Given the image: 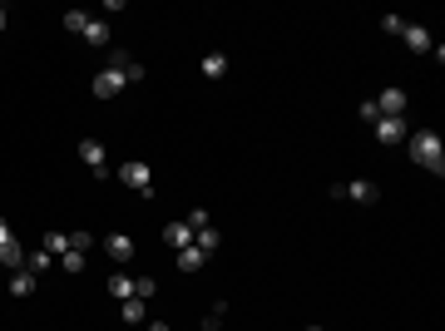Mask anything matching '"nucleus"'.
Instances as JSON below:
<instances>
[{"label": "nucleus", "instance_id": "obj_2", "mask_svg": "<svg viewBox=\"0 0 445 331\" xmlns=\"http://www.w3.org/2000/svg\"><path fill=\"white\" fill-rule=\"evenodd\" d=\"M119 183L134 188V193H149V188H154V168L139 163V158H129V163H119Z\"/></svg>", "mask_w": 445, "mask_h": 331}, {"label": "nucleus", "instance_id": "obj_11", "mask_svg": "<svg viewBox=\"0 0 445 331\" xmlns=\"http://www.w3.org/2000/svg\"><path fill=\"white\" fill-rule=\"evenodd\" d=\"M80 40H85V45H95V50H104V45H109V25L90 15V25H85V35H80Z\"/></svg>", "mask_w": 445, "mask_h": 331}, {"label": "nucleus", "instance_id": "obj_17", "mask_svg": "<svg viewBox=\"0 0 445 331\" xmlns=\"http://www.w3.org/2000/svg\"><path fill=\"white\" fill-rule=\"evenodd\" d=\"M109 292H114V302H129V297H134V277H129V272H114Z\"/></svg>", "mask_w": 445, "mask_h": 331}, {"label": "nucleus", "instance_id": "obj_24", "mask_svg": "<svg viewBox=\"0 0 445 331\" xmlns=\"http://www.w3.org/2000/svg\"><path fill=\"white\" fill-rule=\"evenodd\" d=\"M134 297H144V302L159 297V282H154V277H134Z\"/></svg>", "mask_w": 445, "mask_h": 331}, {"label": "nucleus", "instance_id": "obj_6", "mask_svg": "<svg viewBox=\"0 0 445 331\" xmlns=\"http://www.w3.org/2000/svg\"><path fill=\"white\" fill-rule=\"evenodd\" d=\"M109 70H119V75H124V85H139V80H144V65H139L129 50H114V55H109Z\"/></svg>", "mask_w": 445, "mask_h": 331}, {"label": "nucleus", "instance_id": "obj_22", "mask_svg": "<svg viewBox=\"0 0 445 331\" xmlns=\"http://www.w3.org/2000/svg\"><path fill=\"white\" fill-rule=\"evenodd\" d=\"M60 267H65L70 277H80V272H85V252H60Z\"/></svg>", "mask_w": 445, "mask_h": 331}, {"label": "nucleus", "instance_id": "obj_18", "mask_svg": "<svg viewBox=\"0 0 445 331\" xmlns=\"http://www.w3.org/2000/svg\"><path fill=\"white\" fill-rule=\"evenodd\" d=\"M218 232H213V222H208V227H198V232H193V247H198V252H218Z\"/></svg>", "mask_w": 445, "mask_h": 331}, {"label": "nucleus", "instance_id": "obj_1", "mask_svg": "<svg viewBox=\"0 0 445 331\" xmlns=\"http://www.w3.org/2000/svg\"><path fill=\"white\" fill-rule=\"evenodd\" d=\"M411 158H416L426 173H436V178H441V173H445V143H441V134H436V129L411 134Z\"/></svg>", "mask_w": 445, "mask_h": 331}, {"label": "nucleus", "instance_id": "obj_13", "mask_svg": "<svg viewBox=\"0 0 445 331\" xmlns=\"http://www.w3.org/2000/svg\"><path fill=\"white\" fill-rule=\"evenodd\" d=\"M35 282H40V277L20 267V272H10V287H5V292H10V297H30V292H35Z\"/></svg>", "mask_w": 445, "mask_h": 331}, {"label": "nucleus", "instance_id": "obj_30", "mask_svg": "<svg viewBox=\"0 0 445 331\" xmlns=\"http://www.w3.org/2000/svg\"><path fill=\"white\" fill-rule=\"evenodd\" d=\"M0 30H5V5H0Z\"/></svg>", "mask_w": 445, "mask_h": 331}, {"label": "nucleus", "instance_id": "obj_31", "mask_svg": "<svg viewBox=\"0 0 445 331\" xmlns=\"http://www.w3.org/2000/svg\"><path fill=\"white\" fill-rule=\"evenodd\" d=\"M302 331H322V327H302Z\"/></svg>", "mask_w": 445, "mask_h": 331}, {"label": "nucleus", "instance_id": "obj_3", "mask_svg": "<svg viewBox=\"0 0 445 331\" xmlns=\"http://www.w3.org/2000/svg\"><path fill=\"white\" fill-rule=\"evenodd\" d=\"M371 104H376V114H381V119H406V89H396V85H391V89H381Z\"/></svg>", "mask_w": 445, "mask_h": 331}, {"label": "nucleus", "instance_id": "obj_4", "mask_svg": "<svg viewBox=\"0 0 445 331\" xmlns=\"http://www.w3.org/2000/svg\"><path fill=\"white\" fill-rule=\"evenodd\" d=\"M80 158H85V168H90V173H100V178L109 173V153H104V143H100V139H80Z\"/></svg>", "mask_w": 445, "mask_h": 331}, {"label": "nucleus", "instance_id": "obj_25", "mask_svg": "<svg viewBox=\"0 0 445 331\" xmlns=\"http://www.w3.org/2000/svg\"><path fill=\"white\" fill-rule=\"evenodd\" d=\"M208 218H213V213H208V208H193V213H188V227H193V232H198V227H208Z\"/></svg>", "mask_w": 445, "mask_h": 331}, {"label": "nucleus", "instance_id": "obj_19", "mask_svg": "<svg viewBox=\"0 0 445 331\" xmlns=\"http://www.w3.org/2000/svg\"><path fill=\"white\" fill-rule=\"evenodd\" d=\"M203 75H208V80H222V75H227V55H218V50L203 55Z\"/></svg>", "mask_w": 445, "mask_h": 331}, {"label": "nucleus", "instance_id": "obj_23", "mask_svg": "<svg viewBox=\"0 0 445 331\" xmlns=\"http://www.w3.org/2000/svg\"><path fill=\"white\" fill-rule=\"evenodd\" d=\"M85 25H90L85 10H70V15H65V30H70V35H85Z\"/></svg>", "mask_w": 445, "mask_h": 331}, {"label": "nucleus", "instance_id": "obj_10", "mask_svg": "<svg viewBox=\"0 0 445 331\" xmlns=\"http://www.w3.org/2000/svg\"><path fill=\"white\" fill-rule=\"evenodd\" d=\"M401 40H406V45L416 50V55H431V45H436L426 25H406V30H401Z\"/></svg>", "mask_w": 445, "mask_h": 331}, {"label": "nucleus", "instance_id": "obj_20", "mask_svg": "<svg viewBox=\"0 0 445 331\" xmlns=\"http://www.w3.org/2000/svg\"><path fill=\"white\" fill-rule=\"evenodd\" d=\"M50 267H55V257H50V252H30V257H25V272H35V277H45Z\"/></svg>", "mask_w": 445, "mask_h": 331}, {"label": "nucleus", "instance_id": "obj_9", "mask_svg": "<svg viewBox=\"0 0 445 331\" xmlns=\"http://www.w3.org/2000/svg\"><path fill=\"white\" fill-rule=\"evenodd\" d=\"M95 94H100V99L124 94V75H119V70H100V75H95Z\"/></svg>", "mask_w": 445, "mask_h": 331}, {"label": "nucleus", "instance_id": "obj_15", "mask_svg": "<svg viewBox=\"0 0 445 331\" xmlns=\"http://www.w3.org/2000/svg\"><path fill=\"white\" fill-rule=\"evenodd\" d=\"M119 317H124V322H134V327H139V322H149V307H144V297H129V302H119Z\"/></svg>", "mask_w": 445, "mask_h": 331}, {"label": "nucleus", "instance_id": "obj_12", "mask_svg": "<svg viewBox=\"0 0 445 331\" xmlns=\"http://www.w3.org/2000/svg\"><path fill=\"white\" fill-rule=\"evenodd\" d=\"M163 242L178 252V247H188V242H193V227H188V222H168V227H163Z\"/></svg>", "mask_w": 445, "mask_h": 331}, {"label": "nucleus", "instance_id": "obj_16", "mask_svg": "<svg viewBox=\"0 0 445 331\" xmlns=\"http://www.w3.org/2000/svg\"><path fill=\"white\" fill-rule=\"evenodd\" d=\"M0 267L20 272V267H25V247H20V242H5V247H0Z\"/></svg>", "mask_w": 445, "mask_h": 331}, {"label": "nucleus", "instance_id": "obj_5", "mask_svg": "<svg viewBox=\"0 0 445 331\" xmlns=\"http://www.w3.org/2000/svg\"><path fill=\"white\" fill-rule=\"evenodd\" d=\"M336 198H351V203H361V208H371V203L381 198V188H376L371 178H356V183H346V188H336Z\"/></svg>", "mask_w": 445, "mask_h": 331}, {"label": "nucleus", "instance_id": "obj_21", "mask_svg": "<svg viewBox=\"0 0 445 331\" xmlns=\"http://www.w3.org/2000/svg\"><path fill=\"white\" fill-rule=\"evenodd\" d=\"M45 252H70V232H45Z\"/></svg>", "mask_w": 445, "mask_h": 331}, {"label": "nucleus", "instance_id": "obj_28", "mask_svg": "<svg viewBox=\"0 0 445 331\" xmlns=\"http://www.w3.org/2000/svg\"><path fill=\"white\" fill-rule=\"evenodd\" d=\"M5 242H15V232H10V222L0 218V247H5Z\"/></svg>", "mask_w": 445, "mask_h": 331}, {"label": "nucleus", "instance_id": "obj_29", "mask_svg": "<svg viewBox=\"0 0 445 331\" xmlns=\"http://www.w3.org/2000/svg\"><path fill=\"white\" fill-rule=\"evenodd\" d=\"M149 331H168V327H163V322H149Z\"/></svg>", "mask_w": 445, "mask_h": 331}, {"label": "nucleus", "instance_id": "obj_26", "mask_svg": "<svg viewBox=\"0 0 445 331\" xmlns=\"http://www.w3.org/2000/svg\"><path fill=\"white\" fill-rule=\"evenodd\" d=\"M381 30H386V35H401L406 20H401V15H381Z\"/></svg>", "mask_w": 445, "mask_h": 331}, {"label": "nucleus", "instance_id": "obj_8", "mask_svg": "<svg viewBox=\"0 0 445 331\" xmlns=\"http://www.w3.org/2000/svg\"><path fill=\"white\" fill-rule=\"evenodd\" d=\"M104 252H109L114 262L124 267V262L134 257V237H129V232H109V237H104Z\"/></svg>", "mask_w": 445, "mask_h": 331}, {"label": "nucleus", "instance_id": "obj_7", "mask_svg": "<svg viewBox=\"0 0 445 331\" xmlns=\"http://www.w3.org/2000/svg\"><path fill=\"white\" fill-rule=\"evenodd\" d=\"M371 129H376V139H381V143H406V139H411L406 119H376Z\"/></svg>", "mask_w": 445, "mask_h": 331}, {"label": "nucleus", "instance_id": "obj_14", "mask_svg": "<svg viewBox=\"0 0 445 331\" xmlns=\"http://www.w3.org/2000/svg\"><path fill=\"white\" fill-rule=\"evenodd\" d=\"M203 262H208V252H198L193 242H188V247H178V272H198Z\"/></svg>", "mask_w": 445, "mask_h": 331}, {"label": "nucleus", "instance_id": "obj_27", "mask_svg": "<svg viewBox=\"0 0 445 331\" xmlns=\"http://www.w3.org/2000/svg\"><path fill=\"white\" fill-rule=\"evenodd\" d=\"M90 242H95L90 232H70V252H90Z\"/></svg>", "mask_w": 445, "mask_h": 331}]
</instances>
